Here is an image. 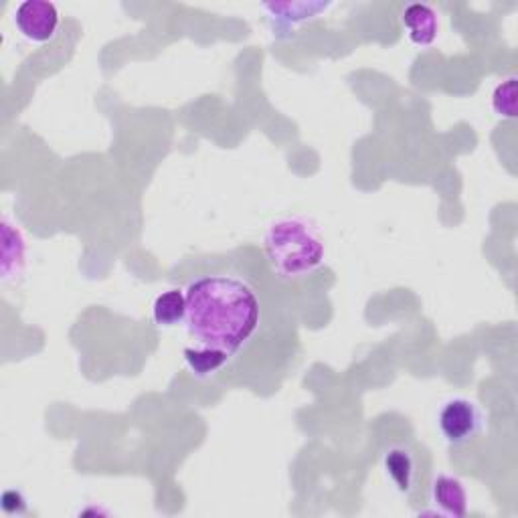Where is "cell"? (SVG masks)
<instances>
[{
  "label": "cell",
  "instance_id": "6da1fadb",
  "mask_svg": "<svg viewBox=\"0 0 518 518\" xmlns=\"http://www.w3.org/2000/svg\"><path fill=\"white\" fill-rule=\"evenodd\" d=\"M187 332L207 347L243 353L262 328V298L243 276L205 272L185 286Z\"/></svg>",
  "mask_w": 518,
  "mask_h": 518
},
{
  "label": "cell",
  "instance_id": "7a4b0ae2",
  "mask_svg": "<svg viewBox=\"0 0 518 518\" xmlns=\"http://www.w3.org/2000/svg\"><path fill=\"white\" fill-rule=\"evenodd\" d=\"M264 249L274 274L286 282L312 276L326 257L324 237L306 217H280L272 221L264 235Z\"/></svg>",
  "mask_w": 518,
  "mask_h": 518
},
{
  "label": "cell",
  "instance_id": "3957f363",
  "mask_svg": "<svg viewBox=\"0 0 518 518\" xmlns=\"http://www.w3.org/2000/svg\"><path fill=\"white\" fill-rule=\"evenodd\" d=\"M482 421L480 407L466 397L448 399L438 413L440 434L450 446H464L474 440L480 434Z\"/></svg>",
  "mask_w": 518,
  "mask_h": 518
},
{
  "label": "cell",
  "instance_id": "277c9868",
  "mask_svg": "<svg viewBox=\"0 0 518 518\" xmlns=\"http://www.w3.org/2000/svg\"><path fill=\"white\" fill-rule=\"evenodd\" d=\"M15 27L31 43H49L55 39L61 15L49 0H25L15 11Z\"/></svg>",
  "mask_w": 518,
  "mask_h": 518
},
{
  "label": "cell",
  "instance_id": "5b68a950",
  "mask_svg": "<svg viewBox=\"0 0 518 518\" xmlns=\"http://www.w3.org/2000/svg\"><path fill=\"white\" fill-rule=\"evenodd\" d=\"M401 23L407 31V37L417 47H429L438 39L440 33V21L434 7L425 3H411L403 9Z\"/></svg>",
  "mask_w": 518,
  "mask_h": 518
},
{
  "label": "cell",
  "instance_id": "8992f818",
  "mask_svg": "<svg viewBox=\"0 0 518 518\" xmlns=\"http://www.w3.org/2000/svg\"><path fill=\"white\" fill-rule=\"evenodd\" d=\"M431 502L444 516L462 518L468 512L466 486L452 474H438L431 482Z\"/></svg>",
  "mask_w": 518,
  "mask_h": 518
},
{
  "label": "cell",
  "instance_id": "52a82bcc",
  "mask_svg": "<svg viewBox=\"0 0 518 518\" xmlns=\"http://www.w3.org/2000/svg\"><path fill=\"white\" fill-rule=\"evenodd\" d=\"M330 5L328 3H266L262 9L270 15L274 23V31H290L296 25L314 19L316 15L324 13Z\"/></svg>",
  "mask_w": 518,
  "mask_h": 518
},
{
  "label": "cell",
  "instance_id": "ba28073f",
  "mask_svg": "<svg viewBox=\"0 0 518 518\" xmlns=\"http://www.w3.org/2000/svg\"><path fill=\"white\" fill-rule=\"evenodd\" d=\"M185 363L191 369V373L199 379H209L215 373L223 371L231 363V355L217 347H207V344H199V347H187L183 351Z\"/></svg>",
  "mask_w": 518,
  "mask_h": 518
},
{
  "label": "cell",
  "instance_id": "9c48e42d",
  "mask_svg": "<svg viewBox=\"0 0 518 518\" xmlns=\"http://www.w3.org/2000/svg\"><path fill=\"white\" fill-rule=\"evenodd\" d=\"M152 318L162 328L185 324L187 318V296L185 290L172 288L156 296L152 304Z\"/></svg>",
  "mask_w": 518,
  "mask_h": 518
},
{
  "label": "cell",
  "instance_id": "30bf717a",
  "mask_svg": "<svg viewBox=\"0 0 518 518\" xmlns=\"http://www.w3.org/2000/svg\"><path fill=\"white\" fill-rule=\"evenodd\" d=\"M383 468H385V474L389 476V480L393 482V486L401 494L411 492L413 482H415V458L407 448H403V446L391 448L383 458Z\"/></svg>",
  "mask_w": 518,
  "mask_h": 518
},
{
  "label": "cell",
  "instance_id": "8fae6325",
  "mask_svg": "<svg viewBox=\"0 0 518 518\" xmlns=\"http://www.w3.org/2000/svg\"><path fill=\"white\" fill-rule=\"evenodd\" d=\"M25 264V241L19 233V229H13V225L5 219L3 221V274L5 280L13 276V272H21Z\"/></svg>",
  "mask_w": 518,
  "mask_h": 518
},
{
  "label": "cell",
  "instance_id": "7c38bea8",
  "mask_svg": "<svg viewBox=\"0 0 518 518\" xmlns=\"http://www.w3.org/2000/svg\"><path fill=\"white\" fill-rule=\"evenodd\" d=\"M492 110L498 118H516V77L500 81L492 92Z\"/></svg>",
  "mask_w": 518,
  "mask_h": 518
},
{
  "label": "cell",
  "instance_id": "4fadbf2b",
  "mask_svg": "<svg viewBox=\"0 0 518 518\" xmlns=\"http://www.w3.org/2000/svg\"><path fill=\"white\" fill-rule=\"evenodd\" d=\"M0 504H3V510L7 514H25L27 512V500H25V496L19 490L3 492Z\"/></svg>",
  "mask_w": 518,
  "mask_h": 518
}]
</instances>
